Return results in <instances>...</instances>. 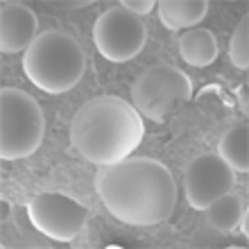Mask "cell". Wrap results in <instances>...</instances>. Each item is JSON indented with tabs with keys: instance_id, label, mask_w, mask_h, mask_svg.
I'll list each match as a JSON object with an SVG mask.
<instances>
[{
	"instance_id": "obj_1",
	"label": "cell",
	"mask_w": 249,
	"mask_h": 249,
	"mask_svg": "<svg viewBox=\"0 0 249 249\" xmlns=\"http://www.w3.org/2000/svg\"><path fill=\"white\" fill-rule=\"evenodd\" d=\"M95 190L105 209L118 222L131 227L165 222L177 206L172 172L147 157H127L120 163L102 165L95 175Z\"/></svg>"
},
{
	"instance_id": "obj_2",
	"label": "cell",
	"mask_w": 249,
	"mask_h": 249,
	"mask_svg": "<svg viewBox=\"0 0 249 249\" xmlns=\"http://www.w3.org/2000/svg\"><path fill=\"white\" fill-rule=\"evenodd\" d=\"M141 113L118 95H98L77 109L71 123V143L89 163H120L143 143Z\"/></svg>"
},
{
	"instance_id": "obj_3",
	"label": "cell",
	"mask_w": 249,
	"mask_h": 249,
	"mask_svg": "<svg viewBox=\"0 0 249 249\" xmlns=\"http://www.w3.org/2000/svg\"><path fill=\"white\" fill-rule=\"evenodd\" d=\"M84 50L71 34L59 30L41 32L23 53V71L39 91L61 95L84 77Z\"/></svg>"
},
{
	"instance_id": "obj_4",
	"label": "cell",
	"mask_w": 249,
	"mask_h": 249,
	"mask_svg": "<svg viewBox=\"0 0 249 249\" xmlns=\"http://www.w3.org/2000/svg\"><path fill=\"white\" fill-rule=\"evenodd\" d=\"M0 159L18 161L39 150L46 120L39 102L30 93L5 86L0 91Z\"/></svg>"
},
{
	"instance_id": "obj_5",
	"label": "cell",
	"mask_w": 249,
	"mask_h": 249,
	"mask_svg": "<svg viewBox=\"0 0 249 249\" xmlns=\"http://www.w3.org/2000/svg\"><path fill=\"white\" fill-rule=\"evenodd\" d=\"M193 82L184 71L161 64L143 71L131 84V105L141 118L161 123L170 116L177 105L190 100Z\"/></svg>"
},
{
	"instance_id": "obj_6",
	"label": "cell",
	"mask_w": 249,
	"mask_h": 249,
	"mask_svg": "<svg viewBox=\"0 0 249 249\" xmlns=\"http://www.w3.org/2000/svg\"><path fill=\"white\" fill-rule=\"evenodd\" d=\"M93 41L107 61L124 64L138 57V53L145 48L147 30L143 25V18L118 5L98 16L93 25Z\"/></svg>"
},
{
	"instance_id": "obj_7",
	"label": "cell",
	"mask_w": 249,
	"mask_h": 249,
	"mask_svg": "<svg viewBox=\"0 0 249 249\" xmlns=\"http://www.w3.org/2000/svg\"><path fill=\"white\" fill-rule=\"evenodd\" d=\"M27 217L32 227L46 238L68 243L82 233L89 213L82 204L59 193H41L27 202Z\"/></svg>"
},
{
	"instance_id": "obj_8",
	"label": "cell",
	"mask_w": 249,
	"mask_h": 249,
	"mask_svg": "<svg viewBox=\"0 0 249 249\" xmlns=\"http://www.w3.org/2000/svg\"><path fill=\"white\" fill-rule=\"evenodd\" d=\"M233 181V170L220 159L217 152L199 154L186 168V199L195 211H206L217 197L231 193Z\"/></svg>"
},
{
	"instance_id": "obj_9",
	"label": "cell",
	"mask_w": 249,
	"mask_h": 249,
	"mask_svg": "<svg viewBox=\"0 0 249 249\" xmlns=\"http://www.w3.org/2000/svg\"><path fill=\"white\" fill-rule=\"evenodd\" d=\"M39 36V18L23 2L5 0L0 5V53H25Z\"/></svg>"
},
{
	"instance_id": "obj_10",
	"label": "cell",
	"mask_w": 249,
	"mask_h": 249,
	"mask_svg": "<svg viewBox=\"0 0 249 249\" xmlns=\"http://www.w3.org/2000/svg\"><path fill=\"white\" fill-rule=\"evenodd\" d=\"M159 20L161 25L179 32V30H193L199 20L206 18L209 2L206 0H161L157 2Z\"/></svg>"
},
{
	"instance_id": "obj_11",
	"label": "cell",
	"mask_w": 249,
	"mask_h": 249,
	"mask_svg": "<svg viewBox=\"0 0 249 249\" xmlns=\"http://www.w3.org/2000/svg\"><path fill=\"white\" fill-rule=\"evenodd\" d=\"M179 54L188 66L195 68H206L217 59L220 46H217L215 34L206 27H193L186 30L179 36Z\"/></svg>"
},
{
	"instance_id": "obj_12",
	"label": "cell",
	"mask_w": 249,
	"mask_h": 249,
	"mask_svg": "<svg viewBox=\"0 0 249 249\" xmlns=\"http://www.w3.org/2000/svg\"><path fill=\"white\" fill-rule=\"evenodd\" d=\"M217 154L233 172H247V124L238 123L224 131V136L217 143Z\"/></svg>"
},
{
	"instance_id": "obj_13",
	"label": "cell",
	"mask_w": 249,
	"mask_h": 249,
	"mask_svg": "<svg viewBox=\"0 0 249 249\" xmlns=\"http://www.w3.org/2000/svg\"><path fill=\"white\" fill-rule=\"evenodd\" d=\"M243 215H245L243 199L236 195H231V193L217 197L215 202L206 209V220H209V224L215 231H222V233L236 229L238 224H240V220H243Z\"/></svg>"
},
{
	"instance_id": "obj_14",
	"label": "cell",
	"mask_w": 249,
	"mask_h": 249,
	"mask_svg": "<svg viewBox=\"0 0 249 249\" xmlns=\"http://www.w3.org/2000/svg\"><path fill=\"white\" fill-rule=\"evenodd\" d=\"M229 59L238 71L249 68V18L243 16L229 39Z\"/></svg>"
},
{
	"instance_id": "obj_15",
	"label": "cell",
	"mask_w": 249,
	"mask_h": 249,
	"mask_svg": "<svg viewBox=\"0 0 249 249\" xmlns=\"http://www.w3.org/2000/svg\"><path fill=\"white\" fill-rule=\"evenodd\" d=\"M120 7L141 18V16H147V14H150L152 9L157 7V2H154V0H124Z\"/></svg>"
},
{
	"instance_id": "obj_16",
	"label": "cell",
	"mask_w": 249,
	"mask_h": 249,
	"mask_svg": "<svg viewBox=\"0 0 249 249\" xmlns=\"http://www.w3.org/2000/svg\"><path fill=\"white\" fill-rule=\"evenodd\" d=\"M240 109L243 113L249 111V102H247V86H240Z\"/></svg>"
}]
</instances>
